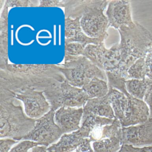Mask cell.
<instances>
[{
    "instance_id": "6da1fadb",
    "label": "cell",
    "mask_w": 152,
    "mask_h": 152,
    "mask_svg": "<svg viewBox=\"0 0 152 152\" xmlns=\"http://www.w3.org/2000/svg\"><path fill=\"white\" fill-rule=\"evenodd\" d=\"M62 82L48 76L42 64H8L0 70V87L15 94L27 89L44 92Z\"/></svg>"
},
{
    "instance_id": "7a4b0ae2",
    "label": "cell",
    "mask_w": 152,
    "mask_h": 152,
    "mask_svg": "<svg viewBox=\"0 0 152 152\" xmlns=\"http://www.w3.org/2000/svg\"><path fill=\"white\" fill-rule=\"evenodd\" d=\"M16 94L0 87V137L19 140L34 128L36 120L30 118L16 102Z\"/></svg>"
},
{
    "instance_id": "3957f363",
    "label": "cell",
    "mask_w": 152,
    "mask_h": 152,
    "mask_svg": "<svg viewBox=\"0 0 152 152\" xmlns=\"http://www.w3.org/2000/svg\"><path fill=\"white\" fill-rule=\"evenodd\" d=\"M121 42L116 45L121 55L120 67L115 72L128 79L130 67L140 58H145L152 49V35L142 25L135 21L134 25L118 30Z\"/></svg>"
},
{
    "instance_id": "277c9868",
    "label": "cell",
    "mask_w": 152,
    "mask_h": 152,
    "mask_svg": "<svg viewBox=\"0 0 152 152\" xmlns=\"http://www.w3.org/2000/svg\"><path fill=\"white\" fill-rule=\"evenodd\" d=\"M58 65L66 80L73 86L82 88L94 77L107 81L105 72L83 55H64V63Z\"/></svg>"
},
{
    "instance_id": "5b68a950",
    "label": "cell",
    "mask_w": 152,
    "mask_h": 152,
    "mask_svg": "<svg viewBox=\"0 0 152 152\" xmlns=\"http://www.w3.org/2000/svg\"><path fill=\"white\" fill-rule=\"evenodd\" d=\"M43 92L50 104V110L55 111L62 107L84 106L89 99L82 89L72 86L66 80Z\"/></svg>"
},
{
    "instance_id": "8992f818",
    "label": "cell",
    "mask_w": 152,
    "mask_h": 152,
    "mask_svg": "<svg viewBox=\"0 0 152 152\" xmlns=\"http://www.w3.org/2000/svg\"><path fill=\"white\" fill-rule=\"evenodd\" d=\"M108 1H94L91 7L81 18L80 23L85 34L91 38H107L108 27L107 17L104 14Z\"/></svg>"
},
{
    "instance_id": "52a82bcc",
    "label": "cell",
    "mask_w": 152,
    "mask_h": 152,
    "mask_svg": "<svg viewBox=\"0 0 152 152\" xmlns=\"http://www.w3.org/2000/svg\"><path fill=\"white\" fill-rule=\"evenodd\" d=\"M55 111L50 110L36 120L34 128L23 139L34 141L47 147L57 141L63 133L55 122Z\"/></svg>"
},
{
    "instance_id": "ba28073f",
    "label": "cell",
    "mask_w": 152,
    "mask_h": 152,
    "mask_svg": "<svg viewBox=\"0 0 152 152\" xmlns=\"http://www.w3.org/2000/svg\"><path fill=\"white\" fill-rule=\"evenodd\" d=\"M83 55L105 72L117 70L121 63V55L115 44L109 49L104 43L89 44L84 48Z\"/></svg>"
},
{
    "instance_id": "9c48e42d",
    "label": "cell",
    "mask_w": 152,
    "mask_h": 152,
    "mask_svg": "<svg viewBox=\"0 0 152 152\" xmlns=\"http://www.w3.org/2000/svg\"><path fill=\"white\" fill-rule=\"evenodd\" d=\"M15 98L23 103L26 114L32 119H39L50 110L43 91L27 89L16 94Z\"/></svg>"
},
{
    "instance_id": "30bf717a",
    "label": "cell",
    "mask_w": 152,
    "mask_h": 152,
    "mask_svg": "<svg viewBox=\"0 0 152 152\" xmlns=\"http://www.w3.org/2000/svg\"><path fill=\"white\" fill-rule=\"evenodd\" d=\"M122 145L141 146L152 145V118L136 126L122 127Z\"/></svg>"
},
{
    "instance_id": "8fae6325",
    "label": "cell",
    "mask_w": 152,
    "mask_h": 152,
    "mask_svg": "<svg viewBox=\"0 0 152 152\" xmlns=\"http://www.w3.org/2000/svg\"><path fill=\"white\" fill-rule=\"evenodd\" d=\"M108 27L116 29L134 25L132 18L130 4L128 1H112L109 3L106 11Z\"/></svg>"
},
{
    "instance_id": "7c38bea8",
    "label": "cell",
    "mask_w": 152,
    "mask_h": 152,
    "mask_svg": "<svg viewBox=\"0 0 152 152\" xmlns=\"http://www.w3.org/2000/svg\"><path fill=\"white\" fill-rule=\"evenodd\" d=\"M128 104L123 119L120 121L122 127L133 126L145 122L149 117V109L143 100L127 96Z\"/></svg>"
},
{
    "instance_id": "4fadbf2b",
    "label": "cell",
    "mask_w": 152,
    "mask_h": 152,
    "mask_svg": "<svg viewBox=\"0 0 152 152\" xmlns=\"http://www.w3.org/2000/svg\"><path fill=\"white\" fill-rule=\"evenodd\" d=\"M81 18H65V44L78 43L85 47L89 44L96 45L104 43L106 37L91 38L83 33L80 23Z\"/></svg>"
},
{
    "instance_id": "5bb4252c",
    "label": "cell",
    "mask_w": 152,
    "mask_h": 152,
    "mask_svg": "<svg viewBox=\"0 0 152 152\" xmlns=\"http://www.w3.org/2000/svg\"><path fill=\"white\" fill-rule=\"evenodd\" d=\"M83 113L82 108L62 107L55 113V122L63 134L77 131L80 128V122Z\"/></svg>"
},
{
    "instance_id": "9a60e30c",
    "label": "cell",
    "mask_w": 152,
    "mask_h": 152,
    "mask_svg": "<svg viewBox=\"0 0 152 152\" xmlns=\"http://www.w3.org/2000/svg\"><path fill=\"white\" fill-rule=\"evenodd\" d=\"M88 137V135L80 128L70 134H64L58 142L47 148V152H72Z\"/></svg>"
},
{
    "instance_id": "2e32d148",
    "label": "cell",
    "mask_w": 152,
    "mask_h": 152,
    "mask_svg": "<svg viewBox=\"0 0 152 152\" xmlns=\"http://www.w3.org/2000/svg\"><path fill=\"white\" fill-rule=\"evenodd\" d=\"M83 116L94 114L110 119L115 118L114 112L107 96L89 99L83 106Z\"/></svg>"
},
{
    "instance_id": "e0dca14e",
    "label": "cell",
    "mask_w": 152,
    "mask_h": 152,
    "mask_svg": "<svg viewBox=\"0 0 152 152\" xmlns=\"http://www.w3.org/2000/svg\"><path fill=\"white\" fill-rule=\"evenodd\" d=\"M8 9L5 4L0 18V69L8 64Z\"/></svg>"
},
{
    "instance_id": "ac0fdd59",
    "label": "cell",
    "mask_w": 152,
    "mask_h": 152,
    "mask_svg": "<svg viewBox=\"0 0 152 152\" xmlns=\"http://www.w3.org/2000/svg\"><path fill=\"white\" fill-rule=\"evenodd\" d=\"M107 96L113 110L115 118L121 121L123 119L127 107V97L121 91L114 88H109Z\"/></svg>"
},
{
    "instance_id": "d6986e66",
    "label": "cell",
    "mask_w": 152,
    "mask_h": 152,
    "mask_svg": "<svg viewBox=\"0 0 152 152\" xmlns=\"http://www.w3.org/2000/svg\"><path fill=\"white\" fill-rule=\"evenodd\" d=\"M82 89L88 96L89 99L103 97L107 94L109 90L107 82L97 77L93 78Z\"/></svg>"
},
{
    "instance_id": "ffe728a7",
    "label": "cell",
    "mask_w": 152,
    "mask_h": 152,
    "mask_svg": "<svg viewBox=\"0 0 152 152\" xmlns=\"http://www.w3.org/2000/svg\"><path fill=\"white\" fill-rule=\"evenodd\" d=\"M113 120L94 114H88L83 116L80 128L89 137L90 134L93 131L105 125L112 124Z\"/></svg>"
},
{
    "instance_id": "44dd1931",
    "label": "cell",
    "mask_w": 152,
    "mask_h": 152,
    "mask_svg": "<svg viewBox=\"0 0 152 152\" xmlns=\"http://www.w3.org/2000/svg\"><path fill=\"white\" fill-rule=\"evenodd\" d=\"M152 81L147 77L142 80H128L125 81L126 89L133 97L143 100L148 86Z\"/></svg>"
},
{
    "instance_id": "7402d4cb",
    "label": "cell",
    "mask_w": 152,
    "mask_h": 152,
    "mask_svg": "<svg viewBox=\"0 0 152 152\" xmlns=\"http://www.w3.org/2000/svg\"><path fill=\"white\" fill-rule=\"evenodd\" d=\"M122 145L121 138L117 137L103 139L93 143L94 152H118Z\"/></svg>"
},
{
    "instance_id": "603a6c76",
    "label": "cell",
    "mask_w": 152,
    "mask_h": 152,
    "mask_svg": "<svg viewBox=\"0 0 152 152\" xmlns=\"http://www.w3.org/2000/svg\"><path fill=\"white\" fill-rule=\"evenodd\" d=\"M146 77L145 58L138 59L128 71V80H142Z\"/></svg>"
},
{
    "instance_id": "cb8c5ba5",
    "label": "cell",
    "mask_w": 152,
    "mask_h": 152,
    "mask_svg": "<svg viewBox=\"0 0 152 152\" xmlns=\"http://www.w3.org/2000/svg\"><path fill=\"white\" fill-rule=\"evenodd\" d=\"M38 1L30 0H7L6 1L5 4L10 8L14 7H37L39 5Z\"/></svg>"
},
{
    "instance_id": "d4e9b609",
    "label": "cell",
    "mask_w": 152,
    "mask_h": 152,
    "mask_svg": "<svg viewBox=\"0 0 152 152\" xmlns=\"http://www.w3.org/2000/svg\"><path fill=\"white\" fill-rule=\"evenodd\" d=\"M85 47L78 43H71L65 44V55L79 56L83 54Z\"/></svg>"
},
{
    "instance_id": "484cf974",
    "label": "cell",
    "mask_w": 152,
    "mask_h": 152,
    "mask_svg": "<svg viewBox=\"0 0 152 152\" xmlns=\"http://www.w3.org/2000/svg\"><path fill=\"white\" fill-rule=\"evenodd\" d=\"M39 145L41 144L31 140H25L13 148L9 152H28L30 148Z\"/></svg>"
},
{
    "instance_id": "4316f807",
    "label": "cell",
    "mask_w": 152,
    "mask_h": 152,
    "mask_svg": "<svg viewBox=\"0 0 152 152\" xmlns=\"http://www.w3.org/2000/svg\"><path fill=\"white\" fill-rule=\"evenodd\" d=\"M146 77L152 80V49L145 57Z\"/></svg>"
},
{
    "instance_id": "83f0119b",
    "label": "cell",
    "mask_w": 152,
    "mask_h": 152,
    "mask_svg": "<svg viewBox=\"0 0 152 152\" xmlns=\"http://www.w3.org/2000/svg\"><path fill=\"white\" fill-rule=\"evenodd\" d=\"M143 100L148 106L149 109V117L152 118V81L148 86Z\"/></svg>"
},
{
    "instance_id": "f1b7e54d",
    "label": "cell",
    "mask_w": 152,
    "mask_h": 152,
    "mask_svg": "<svg viewBox=\"0 0 152 152\" xmlns=\"http://www.w3.org/2000/svg\"><path fill=\"white\" fill-rule=\"evenodd\" d=\"M18 141L11 139H5L0 140V152H9L11 147Z\"/></svg>"
},
{
    "instance_id": "f546056e",
    "label": "cell",
    "mask_w": 152,
    "mask_h": 152,
    "mask_svg": "<svg viewBox=\"0 0 152 152\" xmlns=\"http://www.w3.org/2000/svg\"><path fill=\"white\" fill-rule=\"evenodd\" d=\"M64 1L42 0L39 1V7H63Z\"/></svg>"
},
{
    "instance_id": "4dcf8cb0",
    "label": "cell",
    "mask_w": 152,
    "mask_h": 152,
    "mask_svg": "<svg viewBox=\"0 0 152 152\" xmlns=\"http://www.w3.org/2000/svg\"><path fill=\"white\" fill-rule=\"evenodd\" d=\"M91 141L89 138H85L74 152H94L91 146Z\"/></svg>"
},
{
    "instance_id": "1f68e13d",
    "label": "cell",
    "mask_w": 152,
    "mask_h": 152,
    "mask_svg": "<svg viewBox=\"0 0 152 152\" xmlns=\"http://www.w3.org/2000/svg\"><path fill=\"white\" fill-rule=\"evenodd\" d=\"M125 145L129 152H152V145L143 148L135 147L129 145Z\"/></svg>"
},
{
    "instance_id": "d6a6232c",
    "label": "cell",
    "mask_w": 152,
    "mask_h": 152,
    "mask_svg": "<svg viewBox=\"0 0 152 152\" xmlns=\"http://www.w3.org/2000/svg\"><path fill=\"white\" fill-rule=\"evenodd\" d=\"M31 152H47V146H37L34 147L33 148Z\"/></svg>"
},
{
    "instance_id": "836d02e7",
    "label": "cell",
    "mask_w": 152,
    "mask_h": 152,
    "mask_svg": "<svg viewBox=\"0 0 152 152\" xmlns=\"http://www.w3.org/2000/svg\"><path fill=\"white\" fill-rule=\"evenodd\" d=\"M118 152H129L127 148L125 146V145H122L121 149H120Z\"/></svg>"
},
{
    "instance_id": "e575fe53",
    "label": "cell",
    "mask_w": 152,
    "mask_h": 152,
    "mask_svg": "<svg viewBox=\"0 0 152 152\" xmlns=\"http://www.w3.org/2000/svg\"><path fill=\"white\" fill-rule=\"evenodd\" d=\"M4 1H3V0L0 1V8H1V9L3 5L4 6V5H5V2Z\"/></svg>"
}]
</instances>
